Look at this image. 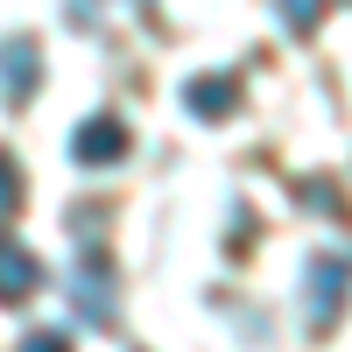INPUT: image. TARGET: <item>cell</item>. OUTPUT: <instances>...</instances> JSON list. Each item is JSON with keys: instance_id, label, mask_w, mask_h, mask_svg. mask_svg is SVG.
<instances>
[{"instance_id": "cell-1", "label": "cell", "mask_w": 352, "mask_h": 352, "mask_svg": "<svg viewBox=\"0 0 352 352\" xmlns=\"http://www.w3.org/2000/svg\"><path fill=\"white\" fill-rule=\"evenodd\" d=\"M71 296H78L85 324H113V261L106 254H85L71 268Z\"/></svg>"}, {"instance_id": "cell-2", "label": "cell", "mask_w": 352, "mask_h": 352, "mask_svg": "<svg viewBox=\"0 0 352 352\" xmlns=\"http://www.w3.org/2000/svg\"><path fill=\"white\" fill-rule=\"evenodd\" d=\"M36 78H43L36 36H8V43H0V92H8L14 106H28V99H36Z\"/></svg>"}, {"instance_id": "cell-3", "label": "cell", "mask_w": 352, "mask_h": 352, "mask_svg": "<svg viewBox=\"0 0 352 352\" xmlns=\"http://www.w3.org/2000/svg\"><path fill=\"white\" fill-rule=\"evenodd\" d=\"M71 155L85 162V169H106V162H120L127 155V127L113 120V113H92L78 134H71Z\"/></svg>"}, {"instance_id": "cell-4", "label": "cell", "mask_w": 352, "mask_h": 352, "mask_svg": "<svg viewBox=\"0 0 352 352\" xmlns=\"http://www.w3.org/2000/svg\"><path fill=\"white\" fill-rule=\"evenodd\" d=\"M345 282H352V261H345V254H317V261H310V324H331Z\"/></svg>"}, {"instance_id": "cell-5", "label": "cell", "mask_w": 352, "mask_h": 352, "mask_svg": "<svg viewBox=\"0 0 352 352\" xmlns=\"http://www.w3.org/2000/svg\"><path fill=\"white\" fill-rule=\"evenodd\" d=\"M36 282H43L36 254H28V247H14V240H0V303H21Z\"/></svg>"}, {"instance_id": "cell-6", "label": "cell", "mask_w": 352, "mask_h": 352, "mask_svg": "<svg viewBox=\"0 0 352 352\" xmlns=\"http://www.w3.org/2000/svg\"><path fill=\"white\" fill-rule=\"evenodd\" d=\"M232 92H240L232 78H190L184 85V106L197 113V120H219V113H232Z\"/></svg>"}, {"instance_id": "cell-7", "label": "cell", "mask_w": 352, "mask_h": 352, "mask_svg": "<svg viewBox=\"0 0 352 352\" xmlns=\"http://www.w3.org/2000/svg\"><path fill=\"white\" fill-rule=\"evenodd\" d=\"M324 8H331V0H282V21L296 28V36H310V28H317V14H324Z\"/></svg>"}, {"instance_id": "cell-8", "label": "cell", "mask_w": 352, "mask_h": 352, "mask_svg": "<svg viewBox=\"0 0 352 352\" xmlns=\"http://www.w3.org/2000/svg\"><path fill=\"white\" fill-rule=\"evenodd\" d=\"M14 197H21V169H14V155H0V219L14 212Z\"/></svg>"}, {"instance_id": "cell-9", "label": "cell", "mask_w": 352, "mask_h": 352, "mask_svg": "<svg viewBox=\"0 0 352 352\" xmlns=\"http://www.w3.org/2000/svg\"><path fill=\"white\" fill-rule=\"evenodd\" d=\"M21 352H71V345H64V338H56V331H36V338H28Z\"/></svg>"}]
</instances>
